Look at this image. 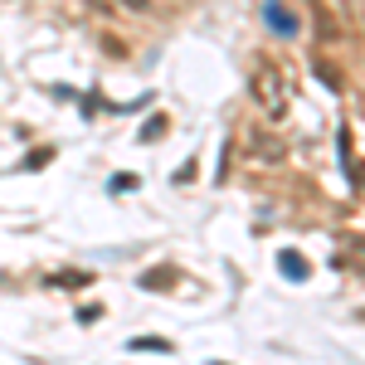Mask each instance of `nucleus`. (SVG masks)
<instances>
[{"label":"nucleus","instance_id":"nucleus-1","mask_svg":"<svg viewBox=\"0 0 365 365\" xmlns=\"http://www.w3.org/2000/svg\"><path fill=\"white\" fill-rule=\"evenodd\" d=\"M253 98H258L273 117L287 108V83H282L278 68H258V73H253Z\"/></svg>","mask_w":365,"mask_h":365},{"label":"nucleus","instance_id":"nucleus-2","mask_svg":"<svg viewBox=\"0 0 365 365\" xmlns=\"http://www.w3.org/2000/svg\"><path fill=\"white\" fill-rule=\"evenodd\" d=\"M263 20H268V25L278 29L282 39H292V34H297V20H292V15H287V10H282L278 0H268V5H263Z\"/></svg>","mask_w":365,"mask_h":365},{"label":"nucleus","instance_id":"nucleus-3","mask_svg":"<svg viewBox=\"0 0 365 365\" xmlns=\"http://www.w3.org/2000/svg\"><path fill=\"white\" fill-rule=\"evenodd\" d=\"M127 351H137V356H170V341H161V336H132V341H127Z\"/></svg>","mask_w":365,"mask_h":365},{"label":"nucleus","instance_id":"nucleus-4","mask_svg":"<svg viewBox=\"0 0 365 365\" xmlns=\"http://www.w3.org/2000/svg\"><path fill=\"white\" fill-rule=\"evenodd\" d=\"M278 263H282V273H287V278H307V263H302V253L282 249V253H278Z\"/></svg>","mask_w":365,"mask_h":365},{"label":"nucleus","instance_id":"nucleus-5","mask_svg":"<svg viewBox=\"0 0 365 365\" xmlns=\"http://www.w3.org/2000/svg\"><path fill=\"white\" fill-rule=\"evenodd\" d=\"M170 273H175V268H156V273H146V278H141V287H175Z\"/></svg>","mask_w":365,"mask_h":365},{"label":"nucleus","instance_id":"nucleus-6","mask_svg":"<svg viewBox=\"0 0 365 365\" xmlns=\"http://www.w3.org/2000/svg\"><path fill=\"white\" fill-rule=\"evenodd\" d=\"M161 132H166V122H146V127H141V141H151V137H161Z\"/></svg>","mask_w":365,"mask_h":365},{"label":"nucleus","instance_id":"nucleus-7","mask_svg":"<svg viewBox=\"0 0 365 365\" xmlns=\"http://www.w3.org/2000/svg\"><path fill=\"white\" fill-rule=\"evenodd\" d=\"M127 10H151V0H122Z\"/></svg>","mask_w":365,"mask_h":365}]
</instances>
